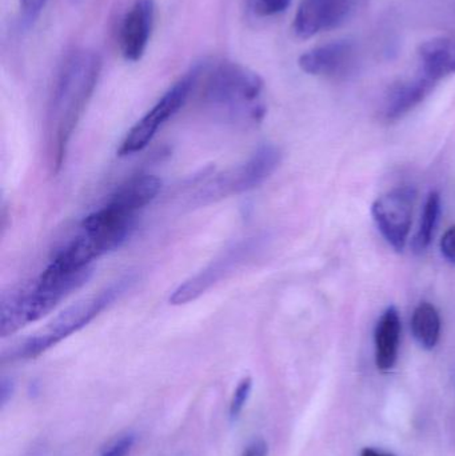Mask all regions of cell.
Returning a JSON list of instances; mask_svg holds the SVG:
<instances>
[{
    "mask_svg": "<svg viewBox=\"0 0 455 456\" xmlns=\"http://www.w3.org/2000/svg\"><path fill=\"white\" fill-rule=\"evenodd\" d=\"M418 72L437 85L455 74V37H437L422 43Z\"/></svg>",
    "mask_w": 455,
    "mask_h": 456,
    "instance_id": "cell-13",
    "label": "cell"
},
{
    "mask_svg": "<svg viewBox=\"0 0 455 456\" xmlns=\"http://www.w3.org/2000/svg\"><path fill=\"white\" fill-rule=\"evenodd\" d=\"M71 2L77 3L80 2V0H71Z\"/></svg>",
    "mask_w": 455,
    "mask_h": 456,
    "instance_id": "cell-25",
    "label": "cell"
},
{
    "mask_svg": "<svg viewBox=\"0 0 455 456\" xmlns=\"http://www.w3.org/2000/svg\"><path fill=\"white\" fill-rule=\"evenodd\" d=\"M242 456H269V444L264 439H256L245 450Z\"/></svg>",
    "mask_w": 455,
    "mask_h": 456,
    "instance_id": "cell-22",
    "label": "cell"
},
{
    "mask_svg": "<svg viewBox=\"0 0 455 456\" xmlns=\"http://www.w3.org/2000/svg\"><path fill=\"white\" fill-rule=\"evenodd\" d=\"M13 394V382L8 378L3 377L0 380V404L4 407Z\"/></svg>",
    "mask_w": 455,
    "mask_h": 456,
    "instance_id": "cell-23",
    "label": "cell"
},
{
    "mask_svg": "<svg viewBox=\"0 0 455 456\" xmlns=\"http://www.w3.org/2000/svg\"><path fill=\"white\" fill-rule=\"evenodd\" d=\"M154 19V0H134L131 3L119 29L120 53L126 61H141L151 37Z\"/></svg>",
    "mask_w": 455,
    "mask_h": 456,
    "instance_id": "cell-10",
    "label": "cell"
},
{
    "mask_svg": "<svg viewBox=\"0 0 455 456\" xmlns=\"http://www.w3.org/2000/svg\"><path fill=\"white\" fill-rule=\"evenodd\" d=\"M256 246L258 243L251 239L234 244L222 256L214 260L210 265L203 268L192 278L187 279L183 284H181L170 297L171 305H186V303L198 299L214 284L226 278L230 273L237 270L243 263L248 262L253 252L256 251Z\"/></svg>",
    "mask_w": 455,
    "mask_h": 456,
    "instance_id": "cell-8",
    "label": "cell"
},
{
    "mask_svg": "<svg viewBox=\"0 0 455 456\" xmlns=\"http://www.w3.org/2000/svg\"><path fill=\"white\" fill-rule=\"evenodd\" d=\"M251 390H253V379L248 377L240 380V385L235 388L229 409L230 419L232 422L237 420L240 415L242 414L243 409H245L246 403H248V398H250Z\"/></svg>",
    "mask_w": 455,
    "mask_h": 456,
    "instance_id": "cell-17",
    "label": "cell"
},
{
    "mask_svg": "<svg viewBox=\"0 0 455 456\" xmlns=\"http://www.w3.org/2000/svg\"><path fill=\"white\" fill-rule=\"evenodd\" d=\"M282 154L274 144H264L240 167L222 174L202 192V200H214L242 194L261 186L280 167Z\"/></svg>",
    "mask_w": 455,
    "mask_h": 456,
    "instance_id": "cell-6",
    "label": "cell"
},
{
    "mask_svg": "<svg viewBox=\"0 0 455 456\" xmlns=\"http://www.w3.org/2000/svg\"><path fill=\"white\" fill-rule=\"evenodd\" d=\"M414 339L424 350H433L440 342L441 318L437 308L430 303H421L411 319Z\"/></svg>",
    "mask_w": 455,
    "mask_h": 456,
    "instance_id": "cell-15",
    "label": "cell"
},
{
    "mask_svg": "<svg viewBox=\"0 0 455 456\" xmlns=\"http://www.w3.org/2000/svg\"><path fill=\"white\" fill-rule=\"evenodd\" d=\"M358 0H302L294 18L297 37L310 39L344 24L357 7Z\"/></svg>",
    "mask_w": 455,
    "mask_h": 456,
    "instance_id": "cell-9",
    "label": "cell"
},
{
    "mask_svg": "<svg viewBox=\"0 0 455 456\" xmlns=\"http://www.w3.org/2000/svg\"><path fill=\"white\" fill-rule=\"evenodd\" d=\"M20 3L21 18L26 26H31L45 7L47 0H19Z\"/></svg>",
    "mask_w": 455,
    "mask_h": 456,
    "instance_id": "cell-20",
    "label": "cell"
},
{
    "mask_svg": "<svg viewBox=\"0 0 455 456\" xmlns=\"http://www.w3.org/2000/svg\"><path fill=\"white\" fill-rule=\"evenodd\" d=\"M441 197L437 191L430 192L425 203L424 213H422L421 222H419L418 230L411 241V248L416 254H422L427 251V247L432 243L435 238V228L438 226L441 216Z\"/></svg>",
    "mask_w": 455,
    "mask_h": 456,
    "instance_id": "cell-16",
    "label": "cell"
},
{
    "mask_svg": "<svg viewBox=\"0 0 455 456\" xmlns=\"http://www.w3.org/2000/svg\"><path fill=\"white\" fill-rule=\"evenodd\" d=\"M441 252L451 265H455V226L449 228L441 239Z\"/></svg>",
    "mask_w": 455,
    "mask_h": 456,
    "instance_id": "cell-21",
    "label": "cell"
},
{
    "mask_svg": "<svg viewBox=\"0 0 455 456\" xmlns=\"http://www.w3.org/2000/svg\"><path fill=\"white\" fill-rule=\"evenodd\" d=\"M195 88L206 109L224 122L237 126L258 125L266 114L264 80L256 72L229 61L194 67Z\"/></svg>",
    "mask_w": 455,
    "mask_h": 456,
    "instance_id": "cell-1",
    "label": "cell"
},
{
    "mask_svg": "<svg viewBox=\"0 0 455 456\" xmlns=\"http://www.w3.org/2000/svg\"><path fill=\"white\" fill-rule=\"evenodd\" d=\"M135 444V434H123V436H117L107 446H104L99 456H128L133 452Z\"/></svg>",
    "mask_w": 455,
    "mask_h": 456,
    "instance_id": "cell-18",
    "label": "cell"
},
{
    "mask_svg": "<svg viewBox=\"0 0 455 456\" xmlns=\"http://www.w3.org/2000/svg\"><path fill=\"white\" fill-rule=\"evenodd\" d=\"M195 87V69L184 75L181 80L175 83L154 107L142 118L136 125L128 131L122 144L118 149L119 157L141 152L151 143L159 128L174 117L189 99L190 94Z\"/></svg>",
    "mask_w": 455,
    "mask_h": 456,
    "instance_id": "cell-5",
    "label": "cell"
},
{
    "mask_svg": "<svg viewBox=\"0 0 455 456\" xmlns=\"http://www.w3.org/2000/svg\"><path fill=\"white\" fill-rule=\"evenodd\" d=\"M416 200V189L400 187L382 195L371 206L377 227L397 252H402L408 243Z\"/></svg>",
    "mask_w": 455,
    "mask_h": 456,
    "instance_id": "cell-7",
    "label": "cell"
},
{
    "mask_svg": "<svg viewBox=\"0 0 455 456\" xmlns=\"http://www.w3.org/2000/svg\"><path fill=\"white\" fill-rule=\"evenodd\" d=\"M401 331H402V323H401L400 313L394 305H390L382 314L374 332L376 364L379 371H392L397 364Z\"/></svg>",
    "mask_w": 455,
    "mask_h": 456,
    "instance_id": "cell-14",
    "label": "cell"
},
{
    "mask_svg": "<svg viewBox=\"0 0 455 456\" xmlns=\"http://www.w3.org/2000/svg\"><path fill=\"white\" fill-rule=\"evenodd\" d=\"M251 7L261 16H275L290 7L291 0H250Z\"/></svg>",
    "mask_w": 455,
    "mask_h": 456,
    "instance_id": "cell-19",
    "label": "cell"
},
{
    "mask_svg": "<svg viewBox=\"0 0 455 456\" xmlns=\"http://www.w3.org/2000/svg\"><path fill=\"white\" fill-rule=\"evenodd\" d=\"M357 61V47L350 40H334L307 51L299 58L302 71L313 77H339Z\"/></svg>",
    "mask_w": 455,
    "mask_h": 456,
    "instance_id": "cell-11",
    "label": "cell"
},
{
    "mask_svg": "<svg viewBox=\"0 0 455 456\" xmlns=\"http://www.w3.org/2000/svg\"><path fill=\"white\" fill-rule=\"evenodd\" d=\"M102 59L91 50H77L61 63L48 107V138L53 167H59L69 138L95 90Z\"/></svg>",
    "mask_w": 455,
    "mask_h": 456,
    "instance_id": "cell-2",
    "label": "cell"
},
{
    "mask_svg": "<svg viewBox=\"0 0 455 456\" xmlns=\"http://www.w3.org/2000/svg\"><path fill=\"white\" fill-rule=\"evenodd\" d=\"M91 275L93 267H67L51 260L31 286L3 295L0 302V337H10L21 327L47 315L72 291L87 283Z\"/></svg>",
    "mask_w": 455,
    "mask_h": 456,
    "instance_id": "cell-3",
    "label": "cell"
},
{
    "mask_svg": "<svg viewBox=\"0 0 455 456\" xmlns=\"http://www.w3.org/2000/svg\"><path fill=\"white\" fill-rule=\"evenodd\" d=\"M133 276L119 279L117 283L111 284L109 289L99 292L95 297H88L83 302L77 303L72 307L64 310L61 315L56 316L40 334L29 338L26 342L15 348L11 358L34 359L58 345L69 335L80 331L83 327L93 322L102 311L111 305L120 295L125 294L131 284Z\"/></svg>",
    "mask_w": 455,
    "mask_h": 456,
    "instance_id": "cell-4",
    "label": "cell"
},
{
    "mask_svg": "<svg viewBox=\"0 0 455 456\" xmlns=\"http://www.w3.org/2000/svg\"><path fill=\"white\" fill-rule=\"evenodd\" d=\"M435 86L437 85L435 82L427 79L419 72L413 79L398 83L390 90L386 101H385V119L387 122H395V120L405 117L429 96Z\"/></svg>",
    "mask_w": 455,
    "mask_h": 456,
    "instance_id": "cell-12",
    "label": "cell"
},
{
    "mask_svg": "<svg viewBox=\"0 0 455 456\" xmlns=\"http://www.w3.org/2000/svg\"><path fill=\"white\" fill-rule=\"evenodd\" d=\"M361 456H395L393 454H387V452H378V450L371 449V447H366L361 452Z\"/></svg>",
    "mask_w": 455,
    "mask_h": 456,
    "instance_id": "cell-24",
    "label": "cell"
}]
</instances>
